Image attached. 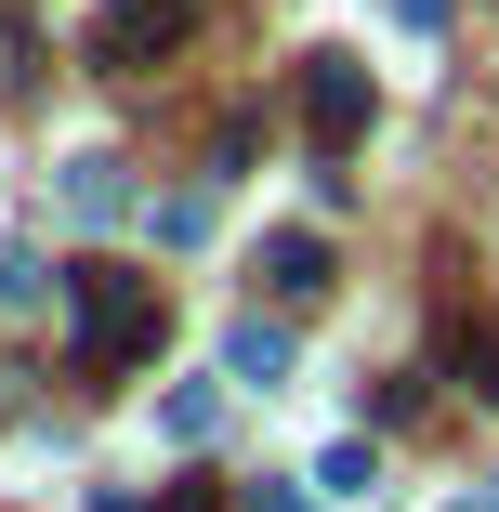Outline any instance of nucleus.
<instances>
[{"instance_id":"nucleus-1","label":"nucleus","mask_w":499,"mask_h":512,"mask_svg":"<svg viewBox=\"0 0 499 512\" xmlns=\"http://www.w3.org/2000/svg\"><path fill=\"white\" fill-rule=\"evenodd\" d=\"M66 316H79V381H119V368L158 355L171 302H158V276H132V263H66Z\"/></svg>"},{"instance_id":"nucleus-2","label":"nucleus","mask_w":499,"mask_h":512,"mask_svg":"<svg viewBox=\"0 0 499 512\" xmlns=\"http://www.w3.org/2000/svg\"><path fill=\"white\" fill-rule=\"evenodd\" d=\"M303 132H316V158H355V132H368V66L355 53L303 66Z\"/></svg>"},{"instance_id":"nucleus-3","label":"nucleus","mask_w":499,"mask_h":512,"mask_svg":"<svg viewBox=\"0 0 499 512\" xmlns=\"http://www.w3.org/2000/svg\"><path fill=\"white\" fill-rule=\"evenodd\" d=\"M184 27H197V0H106V27H92V66H119V79H132V66H158Z\"/></svg>"},{"instance_id":"nucleus-4","label":"nucleus","mask_w":499,"mask_h":512,"mask_svg":"<svg viewBox=\"0 0 499 512\" xmlns=\"http://www.w3.org/2000/svg\"><path fill=\"white\" fill-rule=\"evenodd\" d=\"M224 381H237V394H276V381H289V329L237 316V329H224Z\"/></svg>"},{"instance_id":"nucleus-5","label":"nucleus","mask_w":499,"mask_h":512,"mask_svg":"<svg viewBox=\"0 0 499 512\" xmlns=\"http://www.w3.org/2000/svg\"><path fill=\"white\" fill-rule=\"evenodd\" d=\"M263 289H276V302H316V289H329V237H303V224L263 237Z\"/></svg>"},{"instance_id":"nucleus-6","label":"nucleus","mask_w":499,"mask_h":512,"mask_svg":"<svg viewBox=\"0 0 499 512\" xmlns=\"http://www.w3.org/2000/svg\"><path fill=\"white\" fill-rule=\"evenodd\" d=\"M132 211V184H119V158L92 145V158H66V224H119Z\"/></svg>"},{"instance_id":"nucleus-7","label":"nucleus","mask_w":499,"mask_h":512,"mask_svg":"<svg viewBox=\"0 0 499 512\" xmlns=\"http://www.w3.org/2000/svg\"><path fill=\"white\" fill-rule=\"evenodd\" d=\"M447 368H460V394L499 407V316H460V329H447Z\"/></svg>"},{"instance_id":"nucleus-8","label":"nucleus","mask_w":499,"mask_h":512,"mask_svg":"<svg viewBox=\"0 0 499 512\" xmlns=\"http://www.w3.org/2000/svg\"><path fill=\"white\" fill-rule=\"evenodd\" d=\"M158 421H171V447H197V434H211V421H224V381H184V394L158 407Z\"/></svg>"},{"instance_id":"nucleus-9","label":"nucleus","mask_w":499,"mask_h":512,"mask_svg":"<svg viewBox=\"0 0 499 512\" xmlns=\"http://www.w3.org/2000/svg\"><path fill=\"white\" fill-rule=\"evenodd\" d=\"M0 302H40V250H0Z\"/></svg>"},{"instance_id":"nucleus-10","label":"nucleus","mask_w":499,"mask_h":512,"mask_svg":"<svg viewBox=\"0 0 499 512\" xmlns=\"http://www.w3.org/2000/svg\"><path fill=\"white\" fill-rule=\"evenodd\" d=\"M158 512H237V499H224V486H197V473H184V486H158Z\"/></svg>"},{"instance_id":"nucleus-11","label":"nucleus","mask_w":499,"mask_h":512,"mask_svg":"<svg viewBox=\"0 0 499 512\" xmlns=\"http://www.w3.org/2000/svg\"><path fill=\"white\" fill-rule=\"evenodd\" d=\"M394 27H408V40H434V27H447V0H394Z\"/></svg>"},{"instance_id":"nucleus-12","label":"nucleus","mask_w":499,"mask_h":512,"mask_svg":"<svg viewBox=\"0 0 499 512\" xmlns=\"http://www.w3.org/2000/svg\"><path fill=\"white\" fill-rule=\"evenodd\" d=\"M263 512H316V499H303V486H263Z\"/></svg>"},{"instance_id":"nucleus-13","label":"nucleus","mask_w":499,"mask_h":512,"mask_svg":"<svg viewBox=\"0 0 499 512\" xmlns=\"http://www.w3.org/2000/svg\"><path fill=\"white\" fill-rule=\"evenodd\" d=\"M460 512H499V499H460Z\"/></svg>"},{"instance_id":"nucleus-14","label":"nucleus","mask_w":499,"mask_h":512,"mask_svg":"<svg viewBox=\"0 0 499 512\" xmlns=\"http://www.w3.org/2000/svg\"><path fill=\"white\" fill-rule=\"evenodd\" d=\"M0 53H14V27H0Z\"/></svg>"}]
</instances>
